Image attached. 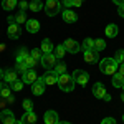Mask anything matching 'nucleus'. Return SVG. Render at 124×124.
<instances>
[{"label":"nucleus","instance_id":"f257e3e1","mask_svg":"<svg viewBox=\"0 0 124 124\" xmlns=\"http://www.w3.org/2000/svg\"><path fill=\"white\" fill-rule=\"evenodd\" d=\"M99 70H101V73L113 76L116 71L119 70V63L116 61L114 58H104V60L99 61Z\"/></svg>","mask_w":124,"mask_h":124},{"label":"nucleus","instance_id":"f03ea898","mask_svg":"<svg viewBox=\"0 0 124 124\" xmlns=\"http://www.w3.org/2000/svg\"><path fill=\"white\" fill-rule=\"evenodd\" d=\"M75 78L71 76V75H60L58 78V86H60V89L61 91H65V93H70V91H73L75 89Z\"/></svg>","mask_w":124,"mask_h":124},{"label":"nucleus","instance_id":"7ed1b4c3","mask_svg":"<svg viewBox=\"0 0 124 124\" xmlns=\"http://www.w3.org/2000/svg\"><path fill=\"white\" fill-rule=\"evenodd\" d=\"M60 10H61L60 0H46L45 2V13H46L48 17H55Z\"/></svg>","mask_w":124,"mask_h":124},{"label":"nucleus","instance_id":"20e7f679","mask_svg":"<svg viewBox=\"0 0 124 124\" xmlns=\"http://www.w3.org/2000/svg\"><path fill=\"white\" fill-rule=\"evenodd\" d=\"M56 60L58 58L53 55V53H45L41 60H40V63H41V66L45 68V70H51V68L56 65Z\"/></svg>","mask_w":124,"mask_h":124},{"label":"nucleus","instance_id":"39448f33","mask_svg":"<svg viewBox=\"0 0 124 124\" xmlns=\"http://www.w3.org/2000/svg\"><path fill=\"white\" fill-rule=\"evenodd\" d=\"M73 78H75V83H78L81 86H85L89 81V75L86 71H83V70H75L73 71Z\"/></svg>","mask_w":124,"mask_h":124},{"label":"nucleus","instance_id":"423d86ee","mask_svg":"<svg viewBox=\"0 0 124 124\" xmlns=\"http://www.w3.org/2000/svg\"><path fill=\"white\" fill-rule=\"evenodd\" d=\"M45 79H43V76H38V79L31 85V91H33V94L35 96H41L43 93H45Z\"/></svg>","mask_w":124,"mask_h":124},{"label":"nucleus","instance_id":"0eeeda50","mask_svg":"<svg viewBox=\"0 0 124 124\" xmlns=\"http://www.w3.org/2000/svg\"><path fill=\"white\" fill-rule=\"evenodd\" d=\"M37 79H38V75L35 73V70H33V68H28V70L23 73V76H22V81H23L25 85H30V86L33 85Z\"/></svg>","mask_w":124,"mask_h":124},{"label":"nucleus","instance_id":"6e6552de","mask_svg":"<svg viewBox=\"0 0 124 124\" xmlns=\"http://www.w3.org/2000/svg\"><path fill=\"white\" fill-rule=\"evenodd\" d=\"M58 78H60V75H58L56 71L48 70L46 73H45V76H43V79H45V85L46 86H53V85L58 83Z\"/></svg>","mask_w":124,"mask_h":124},{"label":"nucleus","instance_id":"1a4fd4ad","mask_svg":"<svg viewBox=\"0 0 124 124\" xmlns=\"http://www.w3.org/2000/svg\"><path fill=\"white\" fill-rule=\"evenodd\" d=\"M85 61L89 63V65H94V63L99 61V55H98V51H96L94 48H93V50H86L85 51Z\"/></svg>","mask_w":124,"mask_h":124},{"label":"nucleus","instance_id":"9d476101","mask_svg":"<svg viewBox=\"0 0 124 124\" xmlns=\"http://www.w3.org/2000/svg\"><path fill=\"white\" fill-rule=\"evenodd\" d=\"M7 33H8V37L12 40H17L22 35V28H20L18 23H10L8 28H7Z\"/></svg>","mask_w":124,"mask_h":124},{"label":"nucleus","instance_id":"9b49d317","mask_svg":"<svg viewBox=\"0 0 124 124\" xmlns=\"http://www.w3.org/2000/svg\"><path fill=\"white\" fill-rule=\"evenodd\" d=\"M63 46L66 48V51L73 53V55H75V53H78V51L81 50V45H79L78 41H75V40H71V38H70V40H66V41L63 43Z\"/></svg>","mask_w":124,"mask_h":124},{"label":"nucleus","instance_id":"f8f14e48","mask_svg":"<svg viewBox=\"0 0 124 124\" xmlns=\"http://www.w3.org/2000/svg\"><path fill=\"white\" fill-rule=\"evenodd\" d=\"M3 79H5V83H15L17 79H18V73H17V70H5L3 71Z\"/></svg>","mask_w":124,"mask_h":124},{"label":"nucleus","instance_id":"ddd939ff","mask_svg":"<svg viewBox=\"0 0 124 124\" xmlns=\"http://www.w3.org/2000/svg\"><path fill=\"white\" fill-rule=\"evenodd\" d=\"M43 119H45V124H58L60 123V117H58L56 111H46L45 116H43Z\"/></svg>","mask_w":124,"mask_h":124},{"label":"nucleus","instance_id":"4468645a","mask_svg":"<svg viewBox=\"0 0 124 124\" xmlns=\"http://www.w3.org/2000/svg\"><path fill=\"white\" fill-rule=\"evenodd\" d=\"M2 114V123L3 124H15V116H13V113L10 111V109H5L3 113H0Z\"/></svg>","mask_w":124,"mask_h":124},{"label":"nucleus","instance_id":"2eb2a0df","mask_svg":"<svg viewBox=\"0 0 124 124\" xmlns=\"http://www.w3.org/2000/svg\"><path fill=\"white\" fill-rule=\"evenodd\" d=\"M93 94H94L98 99H103V98L106 96L104 85H103V83H96V85L93 86Z\"/></svg>","mask_w":124,"mask_h":124},{"label":"nucleus","instance_id":"dca6fc26","mask_svg":"<svg viewBox=\"0 0 124 124\" xmlns=\"http://www.w3.org/2000/svg\"><path fill=\"white\" fill-rule=\"evenodd\" d=\"M63 20L66 22V23H75L78 20V15L73 12L71 8H68V10H63Z\"/></svg>","mask_w":124,"mask_h":124},{"label":"nucleus","instance_id":"f3484780","mask_svg":"<svg viewBox=\"0 0 124 124\" xmlns=\"http://www.w3.org/2000/svg\"><path fill=\"white\" fill-rule=\"evenodd\" d=\"M22 123L23 124H35L37 123V114L33 111H27L25 114L22 116Z\"/></svg>","mask_w":124,"mask_h":124},{"label":"nucleus","instance_id":"a211bd4d","mask_svg":"<svg viewBox=\"0 0 124 124\" xmlns=\"http://www.w3.org/2000/svg\"><path fill=\"white\" fill-rule=\"evenodd\" d=\"M27 30H28L30 33H37L40 30V22L38 20H27Z\"/></svg>","mask_w":124,"mask_h":124},{"label":"nucleus","instance_id":"6ab92c4d","mask_svg":"<svg viewBox=\"0 0 124 124\" xmlns=\"http://www.w3.org/2000/svg\"><path fill=\"white\" fill-rule=\"evenodd\" d=\"M40 50H41V53L45 55V53H51V51L55 50V46H53V43H51L48 38H45L43 41H41V48H40Z\"/></svg>","mask_w":124,"mask_h":124},{"label":"nucleus","instance_id":"aec40b11","mask_svg":"<svg viewBox=\"0 0 124 124\" xmlns=\"http://www.w3.org/2000/svg\"><path fill=\"white\" fill-rule=\"evenodd\" d=\"M123 85H124V76L119 71H116L114 75H113V86L114 88H123Z\"/></svg>","mask_w":124,"mask_h":124},{"label":"nucleus","instance_id":"412c9836","mask_svg":"<svg viewBox=\"0 0 124 124\" xmlns=\"http://www.w3.org/2000/svg\"><path fill=\"white\" fill-rule=\"evenodd\" d=\"M117 27H116L114 23H109L108 27H106V30H104V33H106V37H109V38H114L116 35H117Z\"/></svg>","mask_w":124,"mask_h":124},{"label":"nucleus","instance_id":"4be33fe9","mask_svg":"<svg viewBox=\"0 0 124 124\" xmlns=\"http://www.w3.org/2000/svg\"><path fill=\"white\" fill-rule=\"evenodd\" d=\"M10 94H12V88H8V86H7V83L0 81V96L7 99V98H8Z\"/></svg>","mask_w":124,"mask_h":124},{"label":"nucleus","instance_id":"5701e85b","mask_svg":"<svg viewBox=\"0 0 124 124\" xmlns=\"http://www.w3.org/2000/svg\"><path fill=\"white\" fill-rule=\"evenodd\" d=\"M30 56L28 50L27 48H20V51L17 53V63H25V60Z\"/></svg>","mask_w":124,"mask_h":124},{"label":"nucleus","instance_id":"b1692460","mask_svg":"<svg viewBox=\"0 0 124 124\" xmlns=\"http://www.w3.org/2000/svg\"><path fill=\"white\" fill-rule=\"evenodd\" d=\"M28 8L31 12H40V10H43V2L41 0H31L28 3Z\"/></svg>","mask_w":124,"mask_h":124},{"label":"nucleus","instance_id":"393cba45","mask_svg":"<svg viewBox=\"0 0 124 124\" xmlns=\"http://www.w3.org/2000/svg\"><path fill=\"white\" fill-rule=\"evenodd\" d=\"M17 0H2V7H3V10H13L15 7H17Z\"/></svg>","mask_w":124,"mask_h":124},{"label":"nucleus","instance_id":"a878e982","mask_svg":"<svg viewBox=\"0 0 124 124\" xmlns=\"http://www.w3.org/2000/svg\"><path fill=\"white\" fill-rule=\"evenodd\" d=\"M15 23H27V13H25V10H20L18 13L15 15Z\"/></svg>","mask_w":124,"mask_h":124},{"label":"nucleus","instance_id":"bb28decb","mask_svg":"<svg viewBox=\"0 0 124 124\" xmlns=\"http://www.w3.org/2000/svg\"><path fill=\"white\" fill-rule=\"evenodd\" d=\"M94 48V40L93 38H86L85 41H83V45H81V50L83 51H86V50H93Z\"/></svg>","mask_w":124,"mask_h":124},{"label":"nucleus","instance_id":"cd10ccee","mask_svg":"<svg viewBox=\"0 0 124 124\" xmlns=\"http://www.w3.org/2000/svg\"><path fill=\"white\" fill-rule=\"evenodd\" d=\"M65 53H66V48L63 46V45H58V46L55 48V51H53V55H55V56H56L58 60L65 56Z\"/></svg>","mask_w":124,"mask_h":124},{"label":"nucleus","instance_id":"c85d7f7f","mask_svg":"<svg viewBox=\"0 0 124 124\" xmlns=\"http://www.w3.org/2000/svg\"><path fill=\"white\" fill-rule=\"evenodd\" d=\"M106 48V41L104 40H101V38H98V40H94V50L99 53V51H103Z\"/></svg>","mask_w":124,"mask_h":124},{"label":"nucleus","instance_id":"c756f323","mask_svg":"<svg viewBox=\"0 0 124 124\" xmlns=\"http://www.w3.org/2000/svg\"><path fill=\"white\" fill-rule=\"evenodd\" d=\"M55 71H56L58 75H65L66 73V63H63V61H60L55 65Z\"/></svg>","mask_w":124,"mask_h":124},{"label":"nucleus","instance_id":"7c9ffc66","mask_svg":"<svg viewBox=\"0 0 124 124\" xmlns=\"http://www.w3.org/2000/svg\"><path fill=\"white\" fill-rule=\"evenodd\" d=\"M31 56L35 58L37 61H40L41 56H43V53H41V50H40V48H33V50H31Z\"/></svg>","mask_w":124,"mask_h":124},{"label":"nucleus","instance_id":"2f4dec72","mask_svg":"<svg viewBox=\"0 0 124 124\" xmlns=\"http://www.w3.org/2000/svg\"><path fill=\"white\" fill-rule=\"evenodd\" d=\"M23 85H25V83H23V81H18V79H17V81H15V83H12V89H13V91H22V89H23Z\"/></svg>","mask_w":124,"mask_h":124},{"label":"nucleus","instance_id":"473e14b6","mask_svg":"<svg viewBox=\"0 0 124 124\" xmlns=\"http://www.w3.org/2000/svg\"><path fill=\"white\" fill-rule=\"evenodd\" d=\"M37 63H38V61L31 56V55H30V56L25 60V65H27V68H35V65H37Z\"/></svg>","mask_w":124,"mask_h":124},{"label":"nucleus","instance_id":"72a5a7b5","mask_svg":"<svg viewBox=\"0 0 124 124\" xmlns=\"http://www.w3.org/2000/svg\"><path fill=\"white\" fill-rule=\"evenodd\" d=\"M114 60L119 63V65H121V63H124V50H117V51H116Z\"/></svg>","mask_w":124,"mask_h":124},{"label":"nucleus","instance_id":"f704fd0d","mask_svg":"<svg viewBox=\"0 0 124 124\" xmlns=\"http://www.w3.org/2000/svg\"><path fill=\"white\" fill-rule=\"evenodd\" d=\"M23 108H25V111H33V103L30 101V99H23Z\"/></svg>","mask_w":124,"mask_h":124},{"label":"nucleus","instance_id":"c9c22d12","mask_svg":"<svg viewBox=\"0 0 124 124\" xmlns=\"http://www.w3.org/2000/svg\"><path fill=\"white\" fill-rule=\"evenodd\" d=\"M15 70H17V71H20V73L23 75V73H25V71H27L28 68H27V65H25V63H17V66H15Z\"/></svg>","mask_w":124,"mask_h":124},{"label":"nucleus","instance_id":"e433bc0d","mask_svg":"<svg viewBox=\"0 0 124 124\" xmlns=\"http://www.w3.org/2000/svg\"><path fill=\"white\" fill-rule=\"evenodd\" d=\"M101 124H116V119L114 117H104V119L101 121Z\"/></svg>","mask_w":124,"mask_h":124},{"label":"nucleus","instance_id":"4c0bfd02","mask_svg":"<svg viewBox=\"0 0 124 124\" xmlns=\"http://www.w3.org/2000/svg\"><path fill=\"white\" fill-rule=\"evenodd\" d=\"M28 8V2H27V0H22V2H20V10H27Z\"/></svg>","mask_w":124,"mask_h":124},{"label":"nucleus","instance_id":"58836bf2","mask_svg":"<svg viewBox=\"0 0 124 124\" xmlns=\"http://www.w3.org/2000/svg\"><path fill=\"white\" fill-rule=\"evenodd\" d=\"M63 5H65L66 8H71V7H73V0H63Z\"/></svg>","mask_w":124,"mask_h":124},{"label":"nucleus","instance_id":"ea45409f","mask_svg":"<svg viewBox=\"0 0 124 124\" xmlns=\"http://www.w3.org/2000/svg\"><path fill=\"white\" fill-rule=\"evenodd\" d=\"M85 3V0H73V7H81Z\"/></svg>","mask_w":124,"mask_h":124},{"label":"nucleus","instance_id":"a19ab883","mask_svg":"<svg viewBox=\"0 0 124 124\" xmlns=\"http://www.w3.org/2000/svg\"><path fill=\"white\" fill-rule=\"evenodd\" d=\"M7 103H8V104H12V103H15V98H13V94H10L8 98H7Z\"/></svg>","mask_w":124,"mask_h":124},{"label":"nucleus","instance_id":"79ce46f5","mask_svg":"<svg viewBox=\"0 0 124 124\" xmlns=\"http://www.w3.org/2000/svg\"><path fill=\"white\" fill-rule=\"evenodd\" d=\"M5 101H7V99H5V98H2V96H0V108H5V104H7V103H5Z\"/></svg>","mask_w":124,"mask_h":124},{"label":"nucleus","instance_id":"37998d69","mask_svg":"<svg viewBox=\"0 0 124 124\" xmlns=\"http://www.w3.org/2000/svg\"><path fill=\"white\" fill-rule=\"evenodd\" d=\"M119 15L124 18V3H123V5H119Z\"/></svg>","mask_w":124,"mask_h":124},{"label":"nucleus","instance_id":"c03bdc74","mask_svg":"<svg viewBox=\"0 0 124 124\" xmlns=\"http://www.w3.org/2000/svg\"><path fill=\"white\" fill-rule=\"evenodd\" d=\"M119 73L124 76V63H121V65H119Z\"/></svg>","mask_w":124,"mask_h":124},{"label":"nucleus","instance_id":"a18cd8bd","mask_svg":"<svg viewBox=\"0 0 124 124\" xmlns=\"http://www.w3.org/2000/svg\"><path fill=\"white\" fill-rule=\"evenodd\" d=\"M113 2H114V3L117 5V7H119V5H123V3H124V0H113Z\"/></svg>","mask_w":124,"mask_h":124},{"label":"nucleus","instance_id":"49530a36","mask_svg":"<svg viewBox=\"0 0 124 124\" xmlns=\"http://www.w3.org/2000/svg\"><path fill=\"white\" fill-rule=\"evenodd\" d=\"M103 99H104V101H111V96H109V94H108V93H106V96H104V98H103Z\"/></svg>","mask_w":124,"mask_h":124},{"label":"nucleus","instance_id":"de8ad7c7","mask_svg":"<svg viewBox=\"0 0 124 124\" xmlns=\"http://www.w3.org/2000/svg\"><path fill=\"white\" fill-rule=\"evenodd\" d=\"M0 51H5V45H0Z\"/></svg>","mask_w":124,"mask_h":124},{"label":"nucleus","instance_id":"09e8293b","mask_svg":"<svg viewBox=\"0 0 124 124\" xmlns=\"http://www.w3.org/2000/svg\"><path fill=\"white\" fill-rule=\"evenodd\" d=\"M58 124H71V123H66V121H60Z\"/></svg>","mask_w":124,"mask_h":124},{"label":"nucleus","instance_id":"8fccbe9b","mask_svg":"<svg viewBox=\"0 0 124 124\" xmlns=\"http://www.w3.org/2000/svg\"><path fill=\"white\" fill-rule=\"evenodd\" d=\"M3 78V70H0V79Z\"/></svg>","mask_w":124,"mask_h":124},{"label":"nucleus","instance_id":"3c124183","mask_svg":"<svg viewBox=\"0 0 124 124\" xmlns=\"http://www.w3.org/2000/svg\"><path fill=\"white\" fill-rule=\"evenodd\" d=\"M15 124H23V123H22V119H20V121H15Z\"/></svg>","mask_w":124,"mask_h":124},{"label":"nucleus","instance_id":"603ef678","mask_svg":"<svg viewBox=\"0 0 124 124\" xmlns=\"http://www.w3.org/2000/svg\"><path fill=\"white\" fill-rule=\"evenodd\" d=\"M121 99H123V101H124V93H123V94H121Z\"/></svg>","mask_w":124,"mask_h":124},{"label":"nucleus","instance_id":"864d4df0","mask_svg":"<svg viewBox=\"0 0 124 124\" xmlns=\"http://www.w3.org/2000/svg\"><path fill=\"white\" fill-rule=\"evenodd\" d=\"M0 123H2V114H0Z\"/></svg>","mask_w":124,"mask_h":124},{"label":"nucleus","instance_id":"5fc2aeb1","mask_svg":"<svg viewBox=\"0 0 124 124\" xmlns=\"http://www.w3.org/2000/svg\"><path fill=\"white\" fill-rule=\"evenodd\" d=\"M123 123H124V116H123Z\"/></svg>","mask_w":124,"mask_h":124},{"label":"nucleus","instance_id":"6e6d98bb","mask_svg":"<svg viewBox=\"0 0 124 124\" xmlns=\"http://www.w3.org/2000/svg\"><path fill=\"white\" fill-rule=\"evenodd\" d=\"M123 89H124V85H123Z\"/></svg>","mask_w":124,"mask_h":124},{"label":"nucleus","instance_id":"4d7b16f0","mask_svg":"<svg viewBox=\"0 0 124 124\" xmlns=\"http://www.w3.org/2000/svg\"><path fill=\"white\" fill-rule=\"evenodd\" d=\"M45 2H46V0H45Z\"/></svg>","mask_w":124,"mask_h":124}]
</instances>
